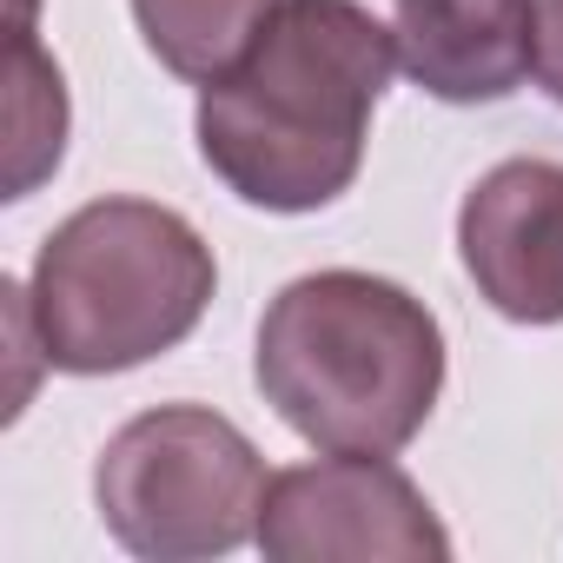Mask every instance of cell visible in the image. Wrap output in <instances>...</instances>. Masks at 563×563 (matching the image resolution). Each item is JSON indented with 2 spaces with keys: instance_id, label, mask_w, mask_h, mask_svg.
Listing matches in <instances>:
<instances>
[{
  "instance_id": "obj_7",
  "label": "cell",
  "mask_w": 563,
  "mask_h": 563,
  "mask_svg": "<svg viewBox=\"0 0 563 563\" xmlns=\"http://www.w3.org/2000/svg\"><path fill=\"white\" fill-rule=\"evenodd\" d=\"M398 67L444 107L510 100L537 60V0H398Z\"/></svg>"
},
{
  "instance_id": "obj_1",
  "label": "cell",
  "mask_w": 563,
  "mask_h": 563,
  "mask_svg": "<svg viewBox=\"0 0 563 563\" xmlns=\"http://www.w3.org/2000/svg\"><path fill=\"white\" fill-rule=\"evenodd\" d=\"M398 34L358 0H278L258 47L199 87V153L258 212H319L365 166Z\"/></svg>"
},
{
  "instance_id": "obj_9",
  "label": "cell",
  "mask_w": 563,
  "mask_h": 563,
  "mask_svg": "<svg viewBox=\"0 0 563 563\" xmlns=\"http://www.w3.org/2000/svg\"><path fill=\"white\" fill-rule=\"evenodd\" d=\"M14 173H8V199H27L41 173L60 166L67 146V80L60 67L34 47V34L21 27L14 41Z\"/></svg>"
},
{
  "instance_id": "obj_2",
  "label": "cell",
  "mask_w": 563,
  "mask_h": 563,
  "mask_svg": "<svg viewBox=\"0 0 563 563\" xmlns=\"http://www.w3.org/2000/svg\"><path fill=\"white\" fill-rule=\"evenodd\" d=\"M258 391L319 451H405L444 391V332L378 272H306L258 319Z\"/></svg>"
},
{
  "instance_id": "obj_5",
  "label": "cell",
  "mask_w": 563,
  "mask_h": 563,
  "mask_svg": "<svg viewBox=\"0 0 563 563\" xmlns=\"http://www.w3.org/2000/svg\"><path fill=\"white\" fill-rule=\"evenodd\" d=\"M272 563H444L451 537L424 490L365 451L278 471L252 537Z\"/></svg>"
},
{
  "instance_id": "obj_4",
  "label": "cell",
  "mask_w": 563,
  "mask_h": 563,
  "mask_svg": "<svg viewBox=\"0 0 563 563\" xmlns=\"http://www.w3.org/2000/svg\"><path fill=\"white\" fill-rule=\"evenodd\" d=\"M265 490L272 477L258 444L212 405L140 411L93 464L100 523L146 563H199L252 543Z\"/></svg>"
},
{
  "instance_id": "obj_10",
  "label": "cell",
  "mask_w": 563,
  "mask_h": 563,
  "mask_svg": "<svg viewBox=\"0 0 563 563\" xmlns=\"http://www.w3.org/2000/svg\"><path fill=\"white\" fill-rule=\"evenodd\" d=\"M530 74L563 107V0H537V60H530Z\"/></svg>"
},
{
  "instance_id": "obj_3",
  "label": "cell",
  "mask_w": 563,
  "mask_h": 563,
  "mask_svg": "<svg viewBox=\"0 0 563 563\" xmlns=\"http://www.w3.org/2000/svg\"><path fill=\"white\" fill-rule=\"evenodd\" d=\"M212 292L219 265L186 212L159 199H93L47 232L27 319L54 372L107 378L186 345Z\"/></svg>"
},
{
  "instance_id": "obj_8",
  "label": "cell",
  "mask_w": 563,
  "mask_h": 563,
  "mask_svg": "<svg viewBox=\"0 0 563 563\" xmlns=\"http://www.w3.org/2000/svg\"><path fill=\"white\" fill-rule=\"evenodd\" d=\"M272 14H278V0H133L146 54L192 87L225 80L258 47Z\"/></svg>"
},
{
  "instance_id": "obj_6",
  "label": "cell",
  "mask_w": 563,
  "mask_h": 563,
  "mask_svg": "<svg viewBox=\"0 0 563 563\" xmlns=\"http://www.w3.org/2000/svg\"><path fill=\"white\" fill-rule=\"evenodd\" d=\"M457 252L477 299L510 325H563V166L504 159L457 206Z\"/></svg>"
}]
</instances>
